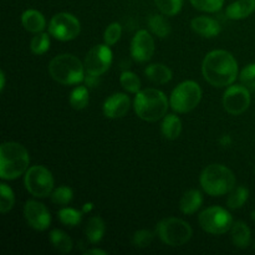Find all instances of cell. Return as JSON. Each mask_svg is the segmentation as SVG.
Here are the masks:
<instances>
[{"instance_id": "1", "label": "cell", "mask_w": 255, "mask_h": 255, "mask_svg": "<svg viewBox=\"0 0 255 255\" xmlns=\"http://www.w3.org/2000/svg\"><path fill=\"white\" fill-rule=\"evenodd\" d=\"M202 72L206 81L212 86H229L238 76V64L231 52L214 50L204 57Z\"/></svg>"}, {"instance_id": "2", "label": "cell", "mask_w": 255, "mask_h": 255, "mask_svg": "<svg viewBox=\"0 0 255 255\" xmlns=\"http://www.w3.org/2000/svg\"><path fill=\"white\" fill-rule=\"evenodd\" d=\"M29 153L22 144L17 142H4L0 146V178H19L27 171L29 167Z\"/></svg>"}, {"instance_id": "3", "label": "cell", "mask_w": 255, "mask_h": 255, "mask_svg": "<svg viewBox=\"0 0 255 255\" xmlns=\"http://www.w3.org/2000/svg\"><path fill=\"white\" fill-rule=\"evenodd\" d=\"M168 99L157 89H146L137 92L134 99V111L137 116L147 122H156L166 115Z\"/></svg>"}, {"instance_id": "4", "label": "cell", "mask_w": 255, "mask_h": 255, "mask_svg": "<svg viewBox=\"0 0 255 255\" xmlns=\"http://www.w3.org/2000/svg\"><path fill=\"white\" fill-rule=\"evenodd\" d=\"M201 186L212 197L224 196L236 186V176L223 164H211L201 174Z\"/></svg>"}, {"instance_id": "5", "label": "cell", "mask_w": 255, "mask_h": 255, "mask_svg": "<svg viewBox=\"0 0 255 255\" xmlns=\"http://www.w3.org/2000/svg\"><path fill=\"white\" fill-rule=\"evenodd\" d=\"M85 65L76 56L62 54L55 56L49 64L52 79L62 85H77L85 79Z\"/></svg>"}, {"instance_id": "6", "label": "cell", "mask_w": 255, "mask_h": 255, "mask_svg": "<svg viewBox=\"0 0 255 255\" xmlns=\"http://www.w3.org/2000/svg\"><path fill=\"white\" fill-rule=\"evenodd\" d=\"M191 226L179 218H166L157 224V236L169 247L184 246L192 238Z\"/></svg>"}, {"instance_id": "7", "label": "cell", "mask_w": 255, "mask_h": 255, "mask_svg": "<svg viewBox=\"0 0 255 255\" xmlns=\"http://www.w3.org/2000/svg\"><path fill=\"white\" fill-rule=\"evenodd\" d=\"M202 100V89L194 81H184L173 90L169 104L176 112L187 114L198 106Z\"/></svg>"}, {"instance_id": "8", "label": "cell", "mask_w": 255, "mask_h": 255, "mask_svg": "<svg viewBox=\"0 0 255 255\" xmlns=\"http://www.w3.org/2000/svg\"><path fill=\"white\" fill-rule=\"evenodd\" d=\"M25 187L34 197L46 198L54 189V178L51 172L44 166H32L25 173Z\"/></svg>"}, {"instance_id": "9", "label": "cell", "mask_w": 255, "mask_h": 255, "mask_svg": "<svg viewBox=\"0 0 255 255\" xmlns=\"http://www.w3.org/2000/svg\"><path fill=\"white\" fill-rule=\"evenodd\" d=\"M199 226L204 232L214 236L224 234L233 227V218L227 209L222 207H211L199 214Z\"/></svg>"}, {"instance_id": "10", "label": "cell", "mask_w": 255, "mask_h": 255, "mask_svg": "<svg viewBox=\"0 0 255 255\" xmlns=\"http://www.w3.org/2000/svg\"><path fill=\"white\" fill-rule=\"evenodd\" d=\"M81 25L76 16L69 12H60L50 20L49 32L60 41H70L79 36Z\"/></svg>"}, {"instance_id": "11", "label": "cell", "mask_w": 255, "mask_h": 255, "mask_svg": "<svg viewBox=\"0 0 255 255\" xmlns=\"http://www.w3.org/2000/svg\"><path fill=\"white\" fill-rule=\"evenodd\" d=\"M112 64V51L107 44L96 45L92 47L85 59V70L86 74L101 76Z\"/></svg>"}, {"instance_id": "12", "label": "cell", "mask_w": 255, "mask_h": 255, "mask_svg": "<svg viewBox=\"0 0 255 255\" xmlns=\"http://www.w3.org/2000/svg\"><path fill=\"white\" fill-rule=\"evenodd\" d=\"M251 105V94L246 86L233 85L227 89L223 96V106L228 114L241 115L248 110Z\"/></svg>"}, {"instance_id": "13", "label": "cell", "mask_w": 255, "mask_h": 255, "mask_svg": "<svg viewBox=\"0 0 255 255\" xmlns=\"http://www.w3.org/2000/svg\"><path fill=\"white\" fill-rule=\"evenodd\" d=\"M24 216L27 224L35 231H46L51 223V216L47 208L37 201H27L25 203Z\"/></svg>"}, {"instance_id": "14", "label": "cell", "mask_w": 255, "mask_h": 255, "mask_svg": "<svg viewBox=\"0 0 255 255\" xmlns=\"http://www.w3.org/2000/svg\"><path fill=\"white\" fill-rule=\"evenodd\" d=\"M154 52V41L147 30H139L136 32L131 41V56L138 62H146L151 60Z\"/></svg>"}, {"instance_id": "15", "label": "cell", "mask_w": 255, "mask_h": 255, "mask_svg": "<svg viewBox=\"0 0 255 255\" xmlns=\"http://www.w3.org/2000/svg\"><path fill=\"white\" fill-rule=\"evenodd\" d=\"M131 100L126 94L117 92L110 96L104 104V114L107 119H121L129 111Z\"/></svg>"}, {"instance_id": "16", "label": "cell", "mask_w": 255, "mask_h": 255, "mask_svg": "<svg viewBox=\"0 0 255 255\" xmlns=\"http://www.w3.org/2000/svg\"><path fill=\"white\" fill-rule=\"evenodd\" d=\"M191 26L203 37H216L221 32V25L217 20L208 16H197L192 20Z\"/></svg>"}, {"instance_id": "17", "label": "cell", "mask_w": 255, "mask_h": 255, "mask_svg": "<svg viewBox=\"0 0 255 255\" xmlns=\"http://www.w3.org/2000/svg\"><path fill=\"white\" fill-rule=\"evenodd\" d=\"M255 11V0H237L226 10L227 17L232 20H242Z\"/></svg>"}, {"instance_id": "18", "label": "cell", "mask_w": 255, "mask_h": 255, "mask_svg": "<svg viewBox=\"0 0 255 255\" xmlns=\"http://www.w3.org/2000/svg\"><path fill=\"white\" fill-rule=\"evenodd\" d=\"M21 22L22 26L27 31L34 32V34L41 32L45 29V26H46L44 15L35 9H29L24 11V14L21 15Z\"/></svg>"}, {"instance_id": "19", "label": "cell", "mask_w": 255, "mask_h": 255, "mask_svg": "<svg viewBox=\"0 0 255 255\" xmlns=\"http://www.w3.org/2000/svg\"><path fill=\"white\" fill-rule=\"evenodd\" d=\"M203 203V197L202 193L197 189H189L182 196L179 201V208L184 214H193L201 208Z\"/></svg>"}, {"instance_id": "20", "label": "cell", "mask_w": 255, "mask_h": 255, "mask_svg": "<svg viewBox=\"0 0 255 255\" xmlns=\"http://www.w3.org/2000/svg\"><path fill=\"white\" fill-rule=\"evenodd\" d=\"M251 229L244 222H236L232 227V239L237 248L246 249L251 244Z\"/></svg>"}, {"instance_id": "21", "label": "cell", "mask_w": 255, "mask_h": 255, "mask_svg": "<svg viewBox=\"0 0 255 255\" xmlns=\"http://www.w3.org/2000/svg\"><path fill=\"white\" fill-rule=\"evenodd\" d=\"M144 74L154 84H167L172 79V71L163 64H152L146 67Z\"/></svg>"}, {"instance_id": "22", "label": "cell", "mask_w": 255, "mask_h": 255, "mask_svg": "<svg viewBox=\"0 0 255 255\" xmlns=\"http://www.w3.org/2000/svg\"><path fill=\"white\" fill-rule=\"evenodd\" d=\"M106 231V226L101 217H92L86 226V237L90 243L96 244L100 241H102Z\"/></svg>"}, {"instance_id": "23", "label": "cell", "mask_w": 255, "mask_h": 255, "mask_svg": "<svg viewBox=\"0 0 255 255\" xmlns=\"http://www.w3.org/2000/svg\"><path fill=\"white\" fill-rule=\"evenodd\" d=\"M182 132V122L176 115H167L162 122V133L167 139L178 138Z\"/></svg>"}, {"instance_id": "24", "label": "cell", "mask_w": 255, "mask_h": 255, "mask_svg": "<svg viewBox=\"0 0 255 255\" xmlns=\"http://www.w3.org/2000/svg\"><path fill=\"white\" fill-rule=\"evenodd\" d=\"M50 242L56 251L60 253L67 254L72 251V241L65 232L60 229H54L50 233Z\"/></svg>"}, {"instance_id": "25", "label": "cell", "mask_w": 255, "mask_h": 255, "mask_svg": "<svg viewBox=\"0 0 255 255\" xmlns=\"http://www.w3.org/2000/svg\"><path fill=\"white\" fill-rule=\"evenodd\" d=\"M148 26L156 36L162 37V39L168 36L171 32V25L164 19V16L159 14H153L152 16H149Z\"/></svg>"}, {"instance_id": "26", "label": "cell", "mask_w": 255, "mask_h": 255, "mask_svg": "<svg viewBox=\"0 0 255 255\" xmlns=\"http://www.w3.org/2000/svg\"><path fill=\"white\" fill-rule=\"evenodd\" d=\"M89 89L87 86H77L70 94V105L75 110H82L89 104Z\"/></svg>"}, {"instance_id": "27", "label": "cell", "mask_w": 255, "mask_h": 255, "mask_svg": "<svg viewBox=\"0 0 255 255\" xmlns=\"http://www.w3.org/2000/svg\"><path fill=\"white\" fill-rule=\"evenodd\" d=\"M249 191L246 187H237L231 191L228 199H227V204L231 209H238L246 204L248 201Z\"/></svg>"}, {"instance_id": "28", "label": "cell", "mask_w": 255, "mask_h": 255, "mask_svg": "<svg viewBox=\"0 0 255 255\" xmlns=\"http://www.w3.org/2000/svg\"><path fill=\"white\" fill-rule=\"evenodd\" d=\"M120 82H121V86L131 94H137L141 91V80L134 72L124 71L120 77Z\"/></svg>"}, {"instance_id": "29", "label": "cell", "mask_w": 255, "mask_h": 255, "mask_svg": "<svg viewBox=\"0 0 255 255\" xmlns=\"http://www.w3.org/2000/svg\"><path fill=\"white\" fill-rule=\"evenodd\" d=\"M57 218L67 227H76L81 222L82 213L74 208H62L57 212Z\"/></svg>"}, {"instance_id": "30", "label": "cell", "mask_w": 255, "mask_h": 255, "mask_svg": "<svg viewBox=\"0 0 255 255\" xmlns=\"http://www.w3.org/2000/svg\"><path fill=\"white\" fill-rule=\"evenodd\" d=\"M15 196L12 189L7 184H0V212L7 213L14 207Z\"/></svg>"}, {"instance_id": "31", "label": "cell", "mask_w": 255, "mask_h": 255, "mask_svg": "<svg viewBox=\"0 0 255 255\" xmlns=\"http://www.w3.org/2000/svg\"><path fill=\"white\" fill-rule=\"evenodd\" d=\"M50 37L46 32H37L30 42V49L35 55H42L49 50Z\"/></svg>"}, {"instance_id": "32", "label": "cell", "mask_w": 255, "mask_h": 255, "mask_svg": "<svg viewBox=\"0 0 255 255\" xmlns=\"http://www.w3.org/2000/svg\"><path fill=\"white\" fill-rule=\"evenodd\" d=\"M154 2L159 11L167 16H173L178 14L183 5V0H154Z\"/></svg>"}, {"instance_id": "33", "label": "cell", "mask_w": 255, "mask_h": 255, "mask_svg": "<svg viewBox=\"0 0 255 255\" xmlns=\"http://www.w3.org/2000/svg\"><path fill=\"white\" fill-rule=\"evenodd\" d=\"M74 198V192L69 187H59L51 193V201L59 206H66Z\"/></svg>"}, {"instance_id": "34", "label": "cell", "mask_w": 255, "mask_h": 255, "mask_svg": "<svg viewBox=\"0 0 255 255\" xmlns=\"http://www.w3.org/2000/svg\"><path fill=\"white\" fill-rule=\"evenodd\" d=\"M196 9L206 12H217L223 7L224 0H191Z\"/></svg>"}, {"instance_id": "35", "label": "cell", "mask_w": 255, "mask_h": 255, "mask_svg": "<svg viewBox=\"0 0 255 255\" xmlns=\"http://www.w3.org/2000/svg\"><path fill=\"white\" fill-rule=\"evenodd\" d=\"M122 34V27L119 22H112L107 26L106 31H105L104 35V40L105 44H107L109 46H112V45L116 44L117 41L120 40Z\"/></svg>"}, {"instance_id": "36", "label": "cell", "mask_w": 255, "mask_h": 255, "mask_svg": "<svg viewBox=\"0 0 255 255\" xmlns=\"http://www.w3.org/2000/svg\"><path fill=\"white\" fill-rule=\"evenodd\" d=\"M241 82L249 90H255V64H251L244 67L241 72Z\"/></svg>"}, {"instance_id": "37", "label": "cell", "mask_w": 255, "mask_h": 255, "mask_svg": "<svg viewBox=\"0 0 255 255\" xmlns=\"http://www.w3.org/2000/svg\"><path fill=\"white\" fill-rule=\"evenodd\" d=\"M152 241H153V233L146 231V229L137 231L133 234V238H132V242H133L134 247H137V248H147L152 243Z\"/></svg>"}, {"instance_id": "38", "label": "cell", "mask_w": 255, "mask_h": 255, "mask_svg": "<svg viewBox=\"0 0 255 255\" xmlns=\"http://www.w3.org/2000/svg\"><path fill=\"white\" fill-rule=\"evenodd\" d=\"M100 76H97V75H92V74H86L85 75V84H86L87 87H96L97 85H99V79Z\"/></svg>"}, {"instance_id": "39", "label": "cell", "mask_w": 255, "mask_h": 255, "mask_svg": "<svg viewBox=\"0 0 255 255\" xmlns=\"http://www.w3.org/2000/svg\"><path fill=\"white\" fill-rule=\"evenodd\" d=\"M86 255H94V254H97V255H106L107 253L105 251H101V249H89V251L85 253Z\"/></svg>"}, {"instance_id": "40", "label": "cell", "mask_w": 255, "mask_h": 255, "mask_svg": "<svg viewBox=\"0 0 255 255\" xmlns=\"http://www.w3.org/2000/svg\"><path fill=\"white\" fill-rule=\"evenodd\" d=\"M0 80H1V84H0V91H4L5 89V74L4 71L0 72Z\"/></svg>"}, {"instance_id": "41", "label": "cell", "mask_w": 255, "mask_h": 255, "mask_svg": "<svg viewBox=\"0 0 255 255\" xmlns=\"http://www.w3.org/2000/svg\"><path fill=\"white\" fill-rule=\"evenodd\" d=\"M92 208H94V204L86 203L84 207H82V212H84V213H89L90 211H92Z\"/></svg>"}, {"instance_id": "42", "label": "cell", "mask_w": 255, "mask_h": 255, "mask_svg": "<svg viewBox=\"0 0 255 255\" xmlns=\"http://www.w3.org/2000/svg\"><path fill=\"white\" fill-rule=\"evenodd\" d=\"M252 219H253V221L255 222V211L252 212Z\"/></svg>"}, {"instance_id": "43", "label": "cell", "mask_w": 255, "mask_h": 255, "mask_svg": "<svg viewBox=\"0 0 255 255\" xmlns=\"http://www.w3.org/2000/svg\"><path fill=\"white\" fill-rule=\"evenodd\" d=\"M254 248H255V246H254Z\"/></svg>"}]
</instances>
